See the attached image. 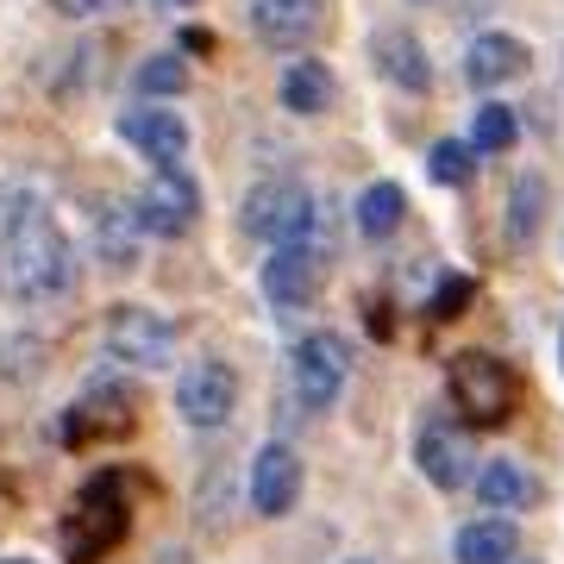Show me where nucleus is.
Returning <instances> with one entry per match:
<instances>
[{
    "mask_svg": "<svg viewBox=\"0 0 564 564\" xmlns=\"http://www.w3.org/2000/svg\"><path fill=\"white\" fill-rule=\"evenodd\" d=\"M239 226L251 239H263L270 251H276V245H295V239L314 232V195H307L295 176H270L239 202Z\"/></svg>",
    "mask_w": 564,
    "mask_h": 564,
    "instance_id": "obj_4",
    "label": "nucleus"
},
{
    "mask_svg": "<svg viewBox=\"0 0 564 564\" xmlns=\"http://www.w3.org/2000/svg\"><path fill=\"white\" fill-rule=\"evenodd\" d=\"M326 270H333L326 245H314V239L276 245L270 263H263V295H270V307H307L326 289Z\"/></svg>",
    "mask_w": 564,
    "mask_h": 564,
    "instance_id": "obj_7",
    "label": "nucleus"
},
{
    "mask_svg": "<svg viewBox=\"0 0 564 564\" xmlns=\"http://www.w3.org/2000/svg\"><path fill=\"white\" fill-rule=\"evenodd\" d=\"M107 339V358L113 364H139V370H158V364H170V351H176V326L163 321L158 307H113L101 326Z\"/></svg>",
    "mask_w": 564,
    "mask_h": 564,
    "instance_id": "obj_8",
    "label": "nucleus"
},
{
    "mask_svg": "<svg viewBox=\"0 0 564 564\" xmlns=\"http://www.w3.org/2000/svg\"><path fill=\"white\" fill-rule=\"evenodd\" d=\"M132 88H139L144 101L182 95V88H188V63H182L176 51H158V57H144V63H139V76H132Z\"/></svg>",
    "mask_w": 564,
    "mask_h": 564,
    "instance_id": "obj_24",
    "label": "nucleus"
},
{
    "mask_svg": "<svg viewBox=\"0 0 564 564\" xmlns=\"http://www.w3.org/2000/svg\"><path fill=\"white\" fill-rule=\"evenodd\" d=\"M132 214H139V226L151 239H182L202 220V182L188 170H151L144 188L132 195Z\"/></svg>",
    "mask_w": 564,
    "mask_h": 564,
    "instance_id": "obj_6",
    "label": "nucleus"
},
{
    "mask_svg": "<svg viewBox=\"0 0 564 564\" xmlns=\"http://www.w3.org/2000/svg\"><path fill=\"white\" fill-rule=\"evenodd\" d=\"M333 0H251V39L263 51H302L326 32Z\"/></svg>",
    "mask_w": 564,
    "mask_h": 564,
    "instance_id": "obj_11",
    "label": "nucleus"
},
{
    "mask_svg": "<svg viewBox=\"0 0 564 564\" xmlns=\"http://www.w3.org/2000/svg\"><path fill=\"white\" fill-rule=\"evenodd\" d=\"M477 496H484L489 514H514V508H533L540 484H533L514 458H489L484 470H477Z\"/></svg>",
    "mask_w": 564,
    "mask_h": 564,
    "instance_id": "obj_19",
    "label": "nucleus"
},
{
    "mask_svg": "<svg viewBox=\"0 0 564 564\" xmlns=\"http://www.w3.org/2000/svg\"><path fill=\"white\" fill-rule=\"evenodd\" d=\"M120 139L132 144L151 170H182V158H188V120L170 113V107H158V101L120 113Z\"/></svg>",
    "mask_w": 564,
    "mask_h": 564,
    "instance_id": "obj_13",
    "label": "nucleus"
},
{
    "mask_svg": "<svg viewBox=\"0 0 564 564\" xmlns=\"http://www.w3.org/2000/svg\"><path fill=\"white\" fill-rule=\"evenodd\" d=\"M345 564H370V558H345Z\"/></svg>",
    "mask_w": 564,
    "mask_h": 564,
    "instance_id": "obj_31",
    "label": "nucleus"
},
{
    "mask_svg": "<svg viewBox=\"0 0 564 564\" xmlns=\"http://www.w3.org/2000/svg\"><path fill=\"white\" fill-rule=\"evenodd\" d=\"M445 395H452V408H458L464 421L502 426L514 414V402H521V377L496 351H458L452 370H445Z\"/></svg>",
    "mask_w": 564,
    "mask_h": 564,
    "instance_id": "obj_3",
    "label": "nucleus"
},
{
    "mask_svg": "<svg viewBox=\"0 0 564 564\" xmlns=\"http://www.w3.org/2000/svg\"><path fill=\"white\" fill-rule=\"evenodd\" d=\"M370 63H377V76L395 82L402 95H426V88H433V63H426L421 39L402 32V25H389V32L370 39Z\"/></svg>",
    "mask_w": 564,
    "mask_h": 564,
    "instance_id": "obj_16",
    "label": "nucleus"
},
{
    "mask_svg": "<svg viewBox=\"0 0 564 564\" xmlns=\"http://www.w3.org/2000/svg\"><path fill=\"white\" fill-rule=\"evenodd\" d=\"M402 220H408V195H402V182H370L358 195V232L370 245H383V239H395L402 232Z\"/></svg>",
    "mask_w": 564,
    "mask_h": 564,
    "instance_id": "obj_21",
    "label": "nucleus"
},
{
    "mask_svg": "<svg viewBox=\"0 0 564 564\" xmlns=\"http://www.w3.org/2000/svg\"><path fill=\"white\" fill-rule=\"evenodd\" d=\"M126 533H132V496H126L120 470H95L88 484L76 489L69 502V521H63V558L69 564H101L107 552H120Z\"/></svg>",
    "mask_w": 564,
    "mask_h": 564,
    "instance_id": "obj_2",
    "label": "nucleus"
},
{
    "mask_svg": "<svg viewBox=\"0 0 564 564\" xmlns=\"http://www.w3.org/2000/svg\"><path fill=\"white\" fill-rule=\"evenodd\" d=\"M414 458H421V477L433 489H464L477 484V445H470V433L452 421H433L421 426V440H414Z\"/></svg>",
    "mask_w": 564,
    "mask_h": 564,
    "instance_id": "obj_12",
    "label": "nucleus"
},
{
    "mask_svg": "<svg viewBox=\"0 0 564 564\" xmlns=\"http://www.w3.org/2000/svg\"><path fill=\"white\" fill-rule=\"evenodd\" d=\"M88 239H95V258H101L107 270H132V263H139V239H144L132 202H113V195H107V202L95 207V220H88Z\"/></svg>",
    "mask_w": 564,
    "mask_h": 564,
    "instance_id": "obj_17",
    "label": "nucleus"
},
{
    "mask_svg": "<svg viewBox=\"0 0 564 564\" xmlns=\"http://www.w3.org/2000/svg\"><path fill=\"white\" fill-rule=\"evenodd\" d=\"M295 502H302V458H295V445L270 440L258 452V464H251V508L282 521Z\"/></svg>",
    "mask_w": 564,
    "mask_h": 564,
    "instance_id": "obj_14",
    "label": "nucleus"
},
{
    "mask_svg": "<svg viewBox=\"0 0 564 564\" xmlns=\"http://www.w3.org/2000/svg\"><path fill=\"white\" fill-rule=\"evenodd\" d=\"M170 7H202V0H170Z\"/></svg>",
    "mask_w": 564,
    "mask_h": 564,
    "instance_id": "obj_29",
    "label": "nucleus"
},
{
    "mask_svg": "<svg viewBox=\"0 0 564 564\" xmlns=\"http://www.w3.org/2000/svg\"><path fill=\"white\" fill-rule=\"evenodd\" d=\"M527 63H533V51H527L521 39L484 32V39H470V51H464V82H470L477 95H489V88H502V82H521Z\"/></svg>",
    "mask_w": 564,
    "mask_h": 564,
    "instance_id": "obj_15",
    "label": "nucleus"
},
{
    "mask_svg": "<svg viewBox=\"0 0 564 564\" xmlns=\"http://www.w3.org/2000/svg\"><path fill=\"white\" fill-rule=\"evenodd\" d=\"M514 139H521L514 107H502V101L477 107V120H470V151H477V158H484V151H514Z\"/></svg>",
    "mask_w": 564,
    "mask_h": 564,
    "instance_id": "obj_23",
    "label": "nucleus"
},
{
    "mask_svg": "<svg viewBox=\"0 0 564 564\" xmlns=\"http://www.w3.org/2000/svg\"><path fill=\"white\" fill-rule=\"evenodd\" d=\"M533 564H540V558H533Z\"/></svg>",
    "mask_w": 564,
    "mask_h": 564,
    "instance_id": "obj_32",
    "label": "nucleus"
},
{
    "mask_svg": "<svg viewBox=\"0 0 564 564\" xmlns=\"http://www.w3.org/2000/svg\"><path fill=\"white\" fill-rule=\"evenodd\" d=\"M139 421V402H132V389L120 383H95L82 389L76 408L63 414V445H95V440H126Z\"/></svg>",
    "mask_w": 564,
    "mask_h": 564,
    "instance_id": "obj_10",
    "label": "nucleus"
},
{
    "mask_svg": "<svg viewBox=\"0 0 564 564\" xmlns=\"http://www.w3.org/2000/svg\"><path fill=\"white\" fill-rule=\"evenodd\" d=\"M107 0H57V13H69V20H88V13H101Z\"/></svg>",
    "mask_w": 564,
    "mask_h": 564,
    "instance_id": "obj_27",
    "label": "nucleus"
},
{
    "mask_svg": "<svg viewBox=\"0 0 564 564\" xmlns=\"http://www.w3.org/2000/svg\"><path fill=\"white\" fill-rule=\"evenodd\" d=\"M0 564H39V558H0Z\"/></svg>",
    "mask_w": 564,
    "mask_h": 564,
    "instance_id": "obj_28",
    "label": "nucleus"
},
{
    "mask_svg": "<svg viewBox=\"0 0 564 564\" xmlns=\"http://www.w3.org/2000/svg\"><path fill=\"white\" fill-rule=\"evenodd\" d=\"M82 276V251L63 232V220L39 195L7 188L0 195V295L20 307H44L69 295Z\"/></svg>",
    "mask_w": 564,
    "mask_h": 564,
    "instance_id": "obj_1",
    "label": "nucleus"
},
{
    "mask_svg": "<svg viewBox=\"0 0 564 564\" xmlns=\"http://www.w3.org/2000/svg\"><path fill=\"white\" fill-rule=\"evenodd\" d=\"M470 170H477V151H470L464 139H440L433 151H426V176L440 182V188H464Z\"/></svg>",
    "mask_w": 564,
    "mask_h": 564,
    "instance_id": "obj_25",
    "label": "nucleus"
},
{
    "mask_svg": "<svg viewBox=\"0 0 564 564\" xmlns=\"http://www.w3.org/2000/svg\"><path fill=\"white\" fill-rule=\"evenodd\" d=\"M470 295H477V282L470 276H445L433 295H426V321H458L464 307H470Z\"/></svg>",
    "mask_w": 564,
    "mask_h": 564,
    "instance_id": "obj_26",
    "label": "nucleus"
},
{
    "mask_svg": "<svg viewBox=\"0 0 564 564\" xmlns=\"http://www.w3.org/2000/svg\"><path fill=\"white\" fill-rule=\"evenodd\" d=\"M558 364H564V333H558Z\"/></svg>",
    "mask_w": 564,
    "mask_h": 564,
    "instance_id": "obj_30",
    "label": "nucleus"
},
{
    "mask_svg": "<svg viewBox=\"0 0 564 564\" xmlns=\"http://www.w3.org/2000/svg\"><path fill=\"white\" fill-rule=\"evenodd\" d=\"M514 552H521V533L502 514H484V521L458 527V540H452L458 564H514Z\"/></svg>",
    "mask_w": 564,
    "mask_h": 564,
    "instance_id": "obj_18",
    "label": "nucleus"
},
{
    "mask_svg": "<svg viewBox=\"0 0 564 564\" xmlns=\"http://www.w3.org/2000/svg\"><path fill=\"white\" fill-rule=\"evenodd\" d=\"M545 220V182L540 176H514L508 188V245H527Z\"/></svg>",
    "mask_w": 564,
    "mask_h": 564,
    "instance_id": "obj_22",
    "label": "nucleus"
},
{
    "mask_svg": "<svg viewBox=\"0 0 564 564\" xmlns=\"http://www.w3.org/2000/svg\"><path fill=\"white\" fill-rule=\"evenodd\" d=\"M276 95H282L289 113H326V107H333V69L314 63V57H295L289 69H282Z\"/></svg>",
    "mask_w": 564,
    "mask_h": 564,
    "instance_id": "obj_20",
    "label": "nucleus"
},
{
    "mask_svg": "<svg viewBox=\"0 0 564 564\" xmlns=\"http://www.w3.org/2000/svg\"><path fill=\"white\" fill-rule=\"evenodd\" d=\"M345 377H351V345L339 333H307L289 358V383H295V402L307 414H326V408L345 395Z\"/></svg>",
    "mask_w": 564,
    "mask_h": 564,
    "instance_id": "obj_5",
    "label": "nucleus"
},
{
    "mask_svg": "<svg viewBox=\"0 0 564 564\" xmlns=\"http://www.w3.org/2000/svg\"><path fill=\"white\" fill-rule=\"evenodd\" d=\"M232 408H239V377H232L220 358H195L188 370H182L176 414L195 426V433H214V426H226V421H232Z\"/></svg>",
    "mask_w": 564,
    "mask_h": 564,
    "instance_id": "obj_9",
    "label": "nucleus"
}]
</instances>
